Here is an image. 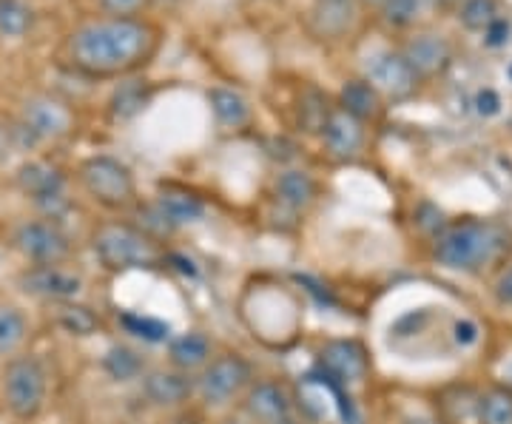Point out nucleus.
<instances>
[{
    "instance_id": "obj_1",
    "label": "nucleus",
    "mask_w": 512,
    "mask_h": 424,
    "mask_svg": "<svg viewBox=\"0 0 512 424\" xmlns=\"http://www.w3.org/2000/svg\"><path fill=\"white\" fill-rule=\"evenodd\" d=\"M157 32L137 18H100L83 23L69 40L74 69L92 77L134 72L154 55Z\"/></svg>"
},
{
    "instance_id": "obj_2",
    "label": "nucleus",
    "mask_w": 512,
    "mask_h": 424,
    "mask_svg": "<svg viewBox=\"0 0 512 424\" xmlns=\"http://www.w3.org/2000/svg\"><path fill=\"white\" fill-rule=\"evenodd\" d=\"M504 245H507V237L493 222L461 220L441 228L433 254L447 268L478 271V268L490 265L504 251Z\"/></svg>"
},
{
    "instance_id": "obj_3",
    "label": "nucleus",
    "mask_w": 512,
    "mask_h": 424,
    "mask_svg": "<svg viewBox=\"0 0 512 424\" xmlns=\"http://www.w3.org/2000/svg\"><path fill=\"white\" fill-rule=\"evenodd\" d=\"M94 254L106 271H131L151 268L160 262L157 245L148 234L131 228L126 222H106L94 231Z\"/></svg>"
},
{
    "instance_id": "obj_4",
    "label": "nucleus",
    "mask_w": 512,
    "mask_h": 424,
    "mask_svg": "<svg viewBox=\"0 0 512 424\" xmlns=\"http://www.w3.org/2000/svg\"><path fill=\"white\" fill-rule=\"evenodd\" d=\"M0 388H3V402L9 407V413L15 419L29 422L43 410V402H46V370L40 368V362L32 356L9 359L3 368Z\"/></svg>"
},
{
    "instance_id": "obj_5",
    "label": "nucleus",
    "mask_w": 512,
    "mask_h": 424,
    "mask_svg": "<svg viewBox=\"0 0 512 424\" xmlns=\"http://www.w3.org/2000/svg\"><path fill=\"white\" fill-rule=\"evenodd\" d=\"M80 183L89 191V197L106 208H126L137 197V183H134L131 168L109 154L89 157L80 166Z\"/></svg>"
},
{
    "instance_id": "obj_6",
    "label": "nucleus",
    "mask_w": 512,
    "mask_h": 424,
    "mask_svg": "<svg viewBox=\"0 0 512 424\" xmlns=\"http://www.w3.org/2000/svg\"><path fill=\"white\" fill-rule=\"evenodd\" d=\"M362 72H365V80L376 89L379 94H387L393 100H402V97H410V94L419 89V74L413 72V66L404 60V55L399 52H387V49H379V52H370L362 60Z\"/></svg>"
},
{
    "instance_id": "obj_7",
    "label": "nucleus",
    "mask_w": 512,
    "mask_h": 424,
    "mask_svg": "<svg viewBox=\"0 0 512 424\" xmlns=\"http://www.w3.org/2000/svg\"><path fill=\"white\" fill-rule=\"evenodd\" d=\"M251 382V368L237 353H222L202 368L197 390L208 405H225Z\"/></svg>"
},
{
    "instance_id": "obj_8",
    "label": "nucleus",
    "mask_w": 512,
    "mask_h": 424,
    "mask_svg": "<svg viewBox=\"0 0 512 424\" xmlns=\"http://www.w3.org/2000/svg\"><path fill=\"white\" fill-rule=\"evenodd\" d=\"M15 248L35 265H60L72 254V242L55 222H23V225H18Z\"/></svg>"
},
{
    "instance_id": "obj_9",
    "label": "nucleus",
    "mask_w": 512,
    "mask_h": 424,
    "mask_svg": "<svg viewBox=\"0 0 512 424\" xmlns=\"http://www.w3.org/2000/svg\"><path fill=\"white\" fill-rule=\"evenodd\" d=\"M20 126L29 131L32 140H60L74 129V114L66 103L40 94V97L26 100Z\"/></svg>"
},
{
    "instance_id": "obj_10",
    "label": "nucleus",
    "mask_w": 512,
    "mask_h": 424,
    "mask_svg": "<svg viewBox=\"0 0 512 424\" xmlns=\"http://www.w3.org/2000/svg\"><path fill=\"white\" fill-rule=\"evenodd\" d=\"M20 285L26 294L43 296V299H55V302H66L80 294V277L72 271H63L60 265H35L32 271H26L20 277Z\"/></svg>"
},
{
    "instance_id": "obj_11",
    "label": "nucleus",
    "mask_w": 512,
    "mask_h": 424,
    "mask_svg": "<svg viewBox=\"0 0 512 424\" xmlns=\"http://www.w3.org/2000/svg\"><path fill=\"white\" fill-rule=\"evenodd\" d=\"M322 140H325V148H328L330 157L353 160L362 151V146H365V126L356 117L336 109L330 111L328 123L322 129Z\"/></svg>"
},
{
    "instance_id": "obj_12",
    "label": "nucleus",
    "mask_w": 512,
    "mask_h": 424,
    "mask_svg": "<svg viewBox=\"0 0 512 424\" xmlns=\"http://www.w3.org/2000/svg\"><path fill=\"white\" fill-rule=\"evenodd\" d=\"M402 55L419 77H433V74H441L450 66L453 49L441 35H419L407 43Z\"/></svg>"
},
{
    "instance_id": "obj_13",
    "label": "nucleus",
    "mask_w": 512,
    "mask_h": 424,
    "mask_svg": "<svg viewBox=\"0 0 512 424\" xmlns=\"http://www.w3.org/2000/svg\"><path fill=\"white\" fill-rule=\"evenodd\" d=\"M245 413L256 424H276L291 416V396L279 382H259L245 399Z\"/></svg>"
},
{
    "instance_id": "obj_14",
    "label": "nucleus",
    "mask_w": 512,
    "mask_h": 424,
    "mask_svg": "<svg viewBox=\"0 0 512 424\" xmlns=\"http://www.w3.org/2000/svg\"><path fill=\"white\" fill-rule=\"evenodd\" d=\"M356 23V0H313L311 32L316 37H345Z\"/></svg>"
},
{
    "instance_id": "obj_15",
    "label": "nucleus",
    "mask_w": 512,
    "mask_h": 424,
    "mask_svg": "<svg viewBox=\"0 0 512 424\" xmlns=\"http://www.w3.org/2000/svg\"><path fill=\"white\" fill-rule=\"evenodd\" d=\"M322 368L328 370L330 379L353 385L365 379L367 356L356 342H330L322 351Z\"/></svg>"
},
{
    "instance_id": "obj_16",
    "label": "nucleus",
    "mask_w": 512,
    "mask_h": 424,
    "mask_svg": "<svg viewBox=\"0 0 512 424\" xmlns=\"http://www.w3.org/2000/svg\"><path fill=\"white\" fill-rule=\"evenodd\" d=\"M143 393L154 405L174 407L188 402V396L194 393V385L183 370H151L143 376Z\"/></svg>"
},
{
    "instance_id": "obj_17",
    "label": "nucleus",
    "mask_w": 512,
    "mask_h": 424,
    "mask_svg": "<svg viewBox=\"0 0 512 424\" xmlns=\"http://www.w3.org/2000/svg\"><path fill=\"white\" fill-rule=\"evenodd\" d=\"M18 185L35 200V203H43V200H52L57 194H63V174L60 168L49 166L43 160H32V163H23L18 171Z\"/></svg>"
},
{
    "instance_id": "obj_18",
    "label": "nucleus",
    "mask_w": 512,
    "mask_h": 424,
    "mask_svg": "<svg viewBox=\"0 0 512 424\" xmlns=\"http://www.w3.org/2000/svg\"><path fill=\"white\" fill-rule=\"evenodd\" d=\"M168 356H171V365L183 373H191V370L205 368L211 362V342L208 336L200 331L183 333L171 342L168 348Z\"/></svg>"
},
{
    "instance_id": "obj_19",
    "label": "nucleus",
    "mask_w": 512,
    "mask_h": 424,
    "mask_svg": "<svg viewBox=\"0 0 512 424\" xmlns=\"http://www.w3.org/2000/svg\"><path fill=\"white\" fill-rule=\"evenodd\" d=\"M339 109L350 114V117H356L359 123H365V120L379 117L382 100H379V92L367 80H350L339 92Z\"/></svg>"
},
{
    "instance_id": "obj_20",
    "label": "nucleus",
    "mask_w": 512,
    "mask_h": 424,
    "mask_svg": "<svg viewBox=\"0 0 512 424\" xmlns=\"http://www.w3.org/2000/svg\"><path fill=\"white\" fill-rule=\"evenodd\" d=\"M157 208L163 214L171 228L177 225H188V222H197L205 217V205L200 197L180 191V188H165L163 194L157 197Z\"/></svg>"
},
{
    "instance_id": "obj_21",
    "label": "nucleus",
    "mask_w": 512,
    "mask_h": 424,
    "mask_svg": "<svg viewBox=\"0 0 512 424\" xmlns=\"http://www.w3.org/2000/svg\"><path fill=\"white\" fill-rule=\"evenodd\" d=\"M208 103L217 114L225 129H242L248 120H251V106L248 100L237 92V89H228V86H217L208 92Z\"/></svg>"
},
{
    "instance_id": "obj_22",
    "label": "nucleus",
    "mask_w": 512,
    "mask_h": 424,
    "mask_svg": "<svg viewBox=\"0 0 512 424\" xmlns=\"http://www.w3.org/2000/svg\"><path fill=\"white\" fill-rule=\"evenodd\" d=\"M274 191L279 203L288 205L291 211H302V208H308L313 203L316 183H313L311 174H305V171H285V174H279Z\"/></svg>"
},
{
    "instance_id": "obj_23",
    "label": "nucleus",
    "mask_w": 512,
    "mask_h": 424,
    "mask_svg": "<svg viewBox=\"0 0 512 424\" xmlns=\"http://www.w3.org/2000/svg\"><path fill=\"white\" fill-rule=\"evenodd\" d=\"M55 322L72 336H92L100 328V319L94 314L92 308L74 302V299H66V302H57Z\"/></svg>"
},
{
    "instance_id": "obj_24",
    "label": "nucleus",
    "mask_w": 512,
    "mask_h": 424,
    "mask_svg": "<svg viewBox=\"0 0 512 424\" xmlns=\"http://www.w3.org/2000/svg\"><path fill=\"white\" fill-rule=\"evenodd\" d=\"M32 23L35 15L23 0H0V35L18 40L32 29Z\"/></svg>"
},
{
    "instance_id": "obj_25",
    "label": "nucleus",
    "mask_w": 512,
    "mask_h": 424,
    "mask_svg": "<svg viewBox=\"0 0 512 424\" xmlns=\"http://www.w3.org/2000/svg\"><path fill=\"white\" fill-rule=\"evenodd\" d=\"M103 368L109 370L111 379H117V382H128V379H137V376H140L143 362H140V356L131 351V348L114 345V348L106 353V359H103Z\"/></svg>"
},
{
    "instance_id": "obj_26",
    "label": "nucleus",
    "mask_w": 512,
    "mask_h": 424,
    "mask_svg": "<svg viewBox=\"0 0 512 424\" xmlns=\"http://www.w3.org/2000/svg\"><path fill=\"white\" fill-rule=\"evenodd\" d=\"M498 3L495 0H467L458 12V20L464 23V29L470 32H487V26L498 20Z\"/></svg>"
},
{
    "instance_id": "obj_27",
    "label": "nucleus",
    "mask_w": 512,
    "mask_h": 424,
    "mask_svg": "<svg viewBox=\"0 0 512 424\" xmlns=\"http://www.w3.org/2000/svg\"><path fill=\"white\" fill-rule=\"evenodd\" d=\"M424 9H427V0H387L382 6V18L387 26L404 29V26H413L424 15Z\"/></svg>"
},
{
    "instance_id": "obj_28",
    "label": "nucleus",
    "mask_w": 512,
    "mask_h": 424,
    "mask_svg": "<svg viewBox=\"0 0 512 424\" xmlns=\"http://www.w3.org/2000/svg\"><path fill=\"white\" fill-rule=\"evenodd\" d=\"M481 424H512V396L507 390H490L478 407Z\"/></svg>"
},
{
    "instance_id": "obj_29",
    "label": "nucleus",
    "mask_w": 512,
    "mask_h": 424,
    "mask_svg": "<svg viewBox=\"0 0 512 424\" xmlns=\"http://www.w3.org/2000/svg\"><path fill=\"white\" fill-rule=\"evenodd\" d=\"M146 100L148 94L140 83H123L117 89V94H114V100H111V114L120 117V120H128V117H134L137 111L146 106Z\"/></svg>"
},
{
    "instance_id": "obj_30",
    "label": "nucleus",
    "mask_w": 512,
    "mask_h": 424,
    "mask_svg": "<svg viewBox=\"0 0 512 424\" xmlns=\"http://www.w3.org/2000/svg\"><path fill=\"white\" fill-rule=\"evenodd\" d=\"M26 336V319L15 308H0V353H12Z\"/></svg>"
},
{
    "instance_id": "obj_31",
    "label": "nucleus",
    "mask_w": 512,
    "mask_h": 424,
    "mask_svg": "<svg viewBox=\"0 0 512 424\" xmlns=\"http://www.w3.org/2000/svg\"><path fill=\"white\" fill-rule=\"evenodd\" d=\"M328 117H330L328 100H325L319 92H308V97L302 100V111H299V123H302V129L319 131V134H322L325 123H328Z\"/></svg>"
},
{
    "instance_id": "obj_32",
    "label": "nucleus",
    "mask_w": 512,
    "mask_h": 424,
    "mask_svg": "<svg viewBox=\"0 0 512 424\" xmlns=\"http://www.w3.org/2000/svg\"><path fill=\"white\" fill-rule=\"evenodd\" d=\"M123 325L128 328V333H134V336H140L146 342H163V339H168V325L151 319V316L126 314L123 316Z\"/></svg>"
},
{
    "instance_id": "obj_33",
    "label": "nucleus",
    "mask_w": 512,
    "mask_h": 424,
    "mask_svg": "<svg viewBox=\"0 0 512 424\" xmlns=\"http://www.w3.org/2000/svg\"><path fill=\"white\" fill-rule=\"evenodd\" d=\"M109 18H134L148 6V0H97Z\"/></svg>"
},
{
    "instance_id": "obj_34",
    "label": "nucleus",
    "mask_w": 512,
    "mask_h": 424,
    "mask_svg": "<svg viewBox=\"0 0 512 424\" xmlns=\"http://www.w3.org/2000/svg\"><path fill=\"white\" fill-rule=\"evenodd\" d=\"M484 40H487V46H493V49L504 46V43L510 40V23L504 18L493 20V23L487 26V32H484Z\"/></svg>"
},
{
    "instance_id": "obj_35",
    "label": "nucleus",
    "mask_w": 512,
    "mask_h": 424,
    "mask_svg": "<svg viewBox=\"0 0 512 424\" xmlns=\"http://www.w3.org/2000/svg\"><path fill=\"white\" fill-rule=\"evenodd\" d=\"M476 111L484 114V117H495L501 111V97L493 89H484V92L476 94Z\"/></svg>"
},
{
    "instance_id": "obj_36",
    "label": "nucleus",
    "mask_w": 512,
    "mask_h": 424,
    "mask_svg": "<svg viewBox=\"0 0 512 424\" xmlns=\"http://www.w3.org/2000/svg\"><path fill=\"white\" fill-rule=\"evenodd\" d=\"M495 296H498L501 305H510L512 308V268H507V271L498 277V282H495Z\"/></svg>"
},
{
    "instance_id": "obj_37",
    "label": "nucleus",
    "mask_w": 512,
    "mask_h": 424,
    "mask_svg": "<svg viewBox=\"0 0 512 424\" xmlns=\"http://www.w3.org/2000/svg\"><path fill=\"white\" fill-rule=\"evenodd\" d=\"M476 339H478V328L473 325V322H467V319H464V322H458V325H456V342H458V345H473Z\"/></svg>"
},
{
    "instance_id": "obj_38",
    "label": "nucleus",
    "mask_w": 512,
    "mask_h": 424,
    "mask_svg": "<svg viewBox=\"0 0 512 424\" xmlns=\"http://www.w3.org/2000/svg\"><path fill=\"white\" fill-rule=\"evenodd\" d=\"M362 3H365V6H384L387 0H362Z\"/></svg>"
},
{
    "instance_id": "obj_39",
    "label": "nucleus",
    "mask_w": 512,
    "mask_h": 424,
    "mask_svg": "<svg viewBox=\"0 0 512 424\" xmlns=\"http://www.w3.org/2000/svg\"><path fill=\"white\" fill-rule=\"evenodd\" d=\"M276 424H299V422H296V419H291V416H288V419H282V422H276Z\"/></svg>"
},
{
    "instance_id": "obj_40",
    "label": "nucleus",
    "mask_w": 512,
    "mask_h": 424,
    "mask_svg": "<svg viewBox=\"0 0 512 424\" xmlns=\"http://www.w3.org/2000/svg\"><path fill=\"white\" fill-rule=\"evenodd\" d=\"M404 424H427V422H421V419H407Z\"/></svg>"
},
{
    "instance_id": "obj_41",
    "label": "nucleus",
    "mask_w": 512,
    "mask_h": 424,
    "mask_svg": "<svg viewBox=\"0 0 512 424\" xmlns=\"http://www.w3.org/2000/svg\"><path fill=\"white\" fill-rule=\"evenodd\" d=\"M507 373H510V379H512V365H510V368H507Z\"/></svg>"
}]
</instances>
